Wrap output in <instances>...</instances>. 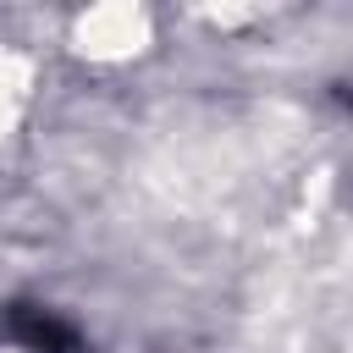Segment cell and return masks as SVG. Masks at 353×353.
Listing matches in <instances>:
<instances>
[{"label": "cell", "mask_w": 353, "mask_h": 353, "mask_svg": "<svg viewBox=\"0 0 353 353\" xmlns=\"http://www.w3.org/2000/svg\"><path fill=\"white\" fill-rule=\"evenodd\" d=\"M6 331H11L28 353H77V331H72L61 314L39 309V303H11V309H6Z\"/></svg>", "instance_id": "obj_1"}]
</instances>
